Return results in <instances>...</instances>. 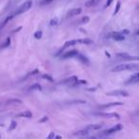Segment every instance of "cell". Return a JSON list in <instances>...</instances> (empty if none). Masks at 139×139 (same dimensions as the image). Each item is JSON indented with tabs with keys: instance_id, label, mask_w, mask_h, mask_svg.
Returning <instances> with one entry per match:
<instances>
[{
	"instance_id": "cell-9",
	"label": "cell",
	"mask_w": 139,
	"mask_h": 139,
	"mask_svg": "<svg viewBox=\"0 0 139 139\" xmlns=\"http://www.w3.org/2000/svg\"><path fill=\"white\" fill-rule=\"evenodd\" d=\"M139 82V73H136L132 75V77L126 82V84H137Z\"/></svg>"
},
{
	"instance_id": "cell-24",
	"label": "cell",
	"mask_w": 139,
	"mask_h": 139,
	"mask_svg": "<svg viewBox=\"0 0 139 139\" xmlns=\"http://www.w3.org/2000/svg\"><path fill=\"white\" fill-rule=\"evenodd\" d=\"M16 122L15 121H12V124H11V126H10V128H9V131H12L13 129H15L16 128Z\"/></svg>"
},
{
	"instance_id": "cell-18",
	"label": "cell",
	"mask_w": 139,
	"mask_h": 139,
	"mask_svg": "<svg viewBox=\"0 0 139 139\" xmlns=\"http://www.w3.org/2000/svg\"><path fill=\"white\" fill-rule=\"evenodd\" d=\"M76 57H77V58H78V59H79V60H80V61H82L83 63H89V61H88V59H87V58L85 57L84 55H81V54H78Z\"/></svg>"
},
{
	"instance_id": "cell-29",
	"label": "cell",
	"mask_w": 139,
	"mask_h": 139,
	"mask_svg": "<svg viewBox=\"0 0 139 139\" xmlns=\"http://www.w3.org/2000/svg\"><path fill=\"white\" fill-rule=\"evenodd\" d=\"M10 43H11V39H10V38H8V39H7V42L4 44V46H3V47H4V48H5V47H8V46L10 45Z\"/></svg>"
},
{
	"instance_id": "cell-30",
	"label": "cell",
	"mask_w": 139,
	"mask_h": 139,
	"mask_svg": "<svg viewBox=\"0 0 139 139\" xmlns=\"http://www.w3.org/2000/svg\"><path fill=\"white\" fill-rule=\"evenodd\" d=\"M111 2H112V0H108V1H107V3H106V5H105V8L110 6V5L111 4Z\"/></svg>"
},
{
	"instance_id": "cell-19",
	"label": "cell",
	"mask_w": 139,
	"mask_h": 139,
	"mask_svg": "<svg viewBox=\"0 0 139 139\" xmlns=\"http://www.w3.org/2000/svg\"><path fill=\"white\" fill-rule=\"evenodd\" d=\"M95 1L96 0H88V1L85 2V6L87 7V8H91V7L93 6V4L95 3Z\"/></svg>"
},
{
	"instance_id": "cell-26",
	"label": "cell",
	"mask_w": 139,
	"mask_h": 139,
	"mask_svg": "<svg viewBox=\"0 0 139 139\" xmlns=\"http://www.w3.org/2000/svg\"><path fill=\"white\" fill-rule=\"evenodd\" d=\"M42 77H43L44 79H48L49 81H52V82L54 81V79L52 78V77H51L50 75H48V74H44V75H42Z\"/></svg>"
},
{
	"instance_id": "cell-21",
	"label": "cell",
	"mask_w": 139,
	"mask_h": 139,
	"mask_svg": "<svg viewBox=\"0 0 139 139\" xmlns=\"http://www.w3.org/2000/svg\"><path fill=\"white\" fill-rule=\"evenodd\" d=\"M120 6H121V2L120 1H118L117 2V5H116V8H115V10H114V12H113V14H116L117 12H119V10H120Z\"/></svg>"
},
{
	"instance_id": "cell-22",
	"label": "cell",
	"mask_w": 139,
	"mask_h": 139,
	"mask_svg": "<svg viewBox=\"0 0 139 139\" xmlns=\"http://www.w3.org/2000/svg\"><path fill=\"white\" fill-rule=\"evenodd\" d=\"M54 0H42L41 1V3H40V5L41 6H45V5H48L50 3H52Z\"/></svg>"
},
{
	"instance_id": "cell-7",
	"label": "cell",
	"mask_w": 139,
	"mask_h": 139,
	"mask_svg": "<svg viewBox=\"0 0 139 139\" xmlns=\"http://www.w3.org/2000/svg\"><path fill=\"white\" fill-rule=\"evenodd\" d=\"M79 53L77 51H75V50H73V51H68L66 53H64L63 55H62V58H64V59H67V58H72V57H76L77 55H78Z\"/></svg>"
},
{
	"instance_id": "cell-2",
	"label": "cell",
	"mask_w": 139,
	"mask_h": 139,
	"mask_svg": "<svg viewBox=\"0 0 139 139\" xmlns=\"http://www.w3.org/2000/svg\"><path fill=\"white\" fill-rule=\"evenodd\" d=\"M31 7H32V1H31V0H28V1H26L25 3H23V4L18 8V10L15 11L12 14H13L14 16L19 15V14H21V13H23V12L29 11Z\"/></svg>"
},
{
	"instance_id": "cell-17",
	"label": "cell",
	"mask_w": 139,
	"mask_h": 139,
	"mask_svg": "<svg viewBox=\"0 0 139 139\" xmlns=\"http://www.w3.org/2000/svg\"><path fill=\"white\" fill-rule=\"evenodd\" d=\"M89 133V131H87V130H82V131H78V132H76V133H74L73 134L74 135H87Z\"/></svg>"
},
{
	"instance_id": "cell-1",
	"label": "cell",
	"mask_w": 139,
	"mask_h": 139,
	"mask_svg": "<svg viewBox=\"0 0 139 139\" xmlns=\"http://www.w3.org/2000/svg\"><path fill=\"white\" fill-rule=\"evenodd\" d=\"M138 64L136 63H132V64H120L115 66L111 71L113 73H118V72H122V71H132V70H136L138 69Z\"/></svg>"
},
{
	"instance_id": "cell-28",
	"label": "cell",
	"mask_w": 139,
	"mask_h": 139,
	"mask_svg": "<svg viewBox=\"0 0 139 139\" xmlns=\"http://www.w3.org/2000/svg\"><path fill=\"white\" fill-rule=\"evenodd\" d=\"M55 133H50V134L48 135V137H47V139H54V138H55Z\"/></svg>"
},
{
	"instance_id": "cell-12",
	"label": "cell",
	"mask_w": 139,
	"mask_h": 139,
	"mask_svg": "<svg viewBox=\"0 0 139 139\" xmlns=\"http://www.w3.org/2000/svg\"><path fill=\"white\" fill-rule=\"evenodd\" d=\"M123 105L122 102H113V103H110V104H105V105H101L99 106L100 109H107V108H110V107H113V106H121Z\"/></svg>"
},
{
	"instance_id": "cell-31",
	"label": "cell",
	"mask_w": 139,
	"mask_h": 139,
	"mask_svg": "<svg viewBox=\"0 0 139 139\" xmlns=\"http://www.w3.org/2000/svg\"><path fill=\"white\" fill-rule=\"evenodd\" d=\"M47 120H48V117H47V116H45V117L42 118L41 120H39V122H40V123H43V122H45V121H47Z\"/></svg>"
},
{
	"instance_id": "cell-3",
	"label": "cell",
	"mask_w": 139,
	"mask_h": 139,
	"mask_svg": "<svg viewBox=\"0 0 139 139\" xmlns=\"http://www.w3.org/2000/svg\"><path fill=\"white\" fill-rule=\"evenodd\" d=\"M108 36L113 40H116V41H123L126 39V37L124 34H122L119 31H112V32H110L108 34Z\"/></svg>"
},
{
	"instance_id": "cell-16",
	"label": "cell",
	"mask_w": 139,
	"mask_h": 139,
	"mask_svg": "<svg viewBox=\"0 0 139 139\" xmlns=\"http://www.w3.org/2000/svg\"><path fill=\"white\" fill-rule=\"evenodd\" d=\"M76 44H77V41H76V40H71V41H67V42L65 43V45H64L63 49L68 48V47H71V46H74V45H76Z\"/></svg>"
},
{
	"instance_id": "cell-13",
	"label": "cell",
	"mask_w": 139,
	"mask_h": 139,
	"mask_svg": "<svg viewBox=\"0 0 139 139\" xmlns=\"http://www.w3.org/2000/svg\"><path fill=\"white\" fill-rule=\"evenodd\" d=\"M77 41V44H84V45H90V44H92L93 41L91 40V39H88V38H84V39H78L76 40Z\"/></svg>"
},
{
	"instance_id": "cell-5",
	"label": "cell",
	"mask_w": 139,
	"mask_h": 139,
	"mask_svg": "<svg viewBox=\"0 0 139 139\" xmlns=\"http://www.w3.org/2000/svg\"><path fill=\"white\" fill-rule=\"evenodd\" d=\"M116 56L124 59V60H139L138 56H131L127 53H119V54L116 55Z\"/></svg>"
},
{
	"instance_id": "cell-32",
	"label": "cell",
	"mask_w": 139,
	"mask_h": 139,
	"mask_svg": "<svg viewBox=\"0 0 139 139\" xmlns=\"http://www.w3.org/2000/svg\"><path fill=\"white\" fill-rule=\"evenodd\" d=\"M54 139H61V136L60 135H57V136H55V138Z\"/></svg>"
},
{
	"instance_id": "cell-4",
	"label": "cell",
	"mask_w": 139,
	"mask_h": 139,
	"mask_svg": "<svg viewBox=\"0 0 139 139\" xmlns=\"http://www.w3.org/2000/svg\"><path fill=\"white\" fill-rule=\"evenodd\" d=\"M109 96H123L127 97L129 96V93L126 91H122V90H114V91H109L106 93Z\"/></svg>"
},
{
	"instance_id": "cell-15",
	"label": "cell",
	"mask_w": 139,
	"mask_h": 139,
	"mask_svg": "<svg viewBox=\"0 0 139 139\" xmlns=\"http://www.w3.org/2000/svg\"><path fill=\"white\" fill-rule=\"evenodd\" d=\"M19 117H26V118H30L32 116V113L30 112V111H25L23 112H20L18 114Z\"/></svg>"
},
{
	"instance_id": "cell-27",
	"label": "cell",
	"mask_w": 139,
	"mask_h": 139,
	"mask_svg": "<svg viewBox=\"0 0 139 139\" xmlns=\"http://www.w3.org/2000/svg\"><path fill=\"white\" fill-rule=\"evenodd\" d=\"M89 21H90V18H89L88 16H85V17H83L82 20H81V23H88Z\"/></svg>"
},
{
	"instance_id": "cell-25",
	"label": "cell",
	"mask_w": 139,
	"mask_h": 139,
	"mask_svg": "<svg viewBox=\"0 0 139 139\" xmlns=\"http://www.w3.org/2000/svg\"><path fill=\"white\" fill-rule=\"evenodd\" d=\"M58 24V19L57 18H54L51 20V22H50V25L51 26H55V25Z\"/></svg>"
},
{
	"instance_id": "cell-23",
	"label": "cell",
	"mask_w": 139,
	"mask_h": 139,
	"mask_svg": "<svg viewBox=\"0 0 139 139\" xmlns=\"http://www.w3.org/2000/svg\"><path fill=\"white\" fill-rule=\"evenodd\" d=\"M41 36H42V31H41V30H37L36 32L34 33V37H35L36 39H40Z\"/></svg>"
},
{
	"instance_id": "cell-11",
	"label": "cell",
	"mask_w": 139,
	"mask_h": 139,
	"mask_svg": "<svg viewBox=\"0 0 139 139\" xmlns=\"http://www.w3.org/2000/svg\"><path fill=\"white\" fill-rule=\"evenodd\" d=\"M103 125L101 124H92V125H89L85 128V130L87 131H97V130H100L102 129Z\"/></svg>"
},
{
	"instance_id": "cell-6",
	"label": "cell",
	"mask_w": 139,
	"mask_h": 139,
	"mask_svg": "<svg viewBox=\"0 0 139 139\" xmlns=\"http://www.w3.org/2000/svg\"><path fill=\"white\" fill-rule=\"evenodd\" d=\"M123 129V126L121 125V124H117V125H115L113 127H111V129L109 130H106L105 132H103V134L104 135H107V134H111V133H116V132H119Z\"/></svg>"
},
{
	"instance_id": "cell-10",
	"label": "cell",
	"mask_w": 139,
	"mask_h": 139,
	"mask_svg": "<svg viewBox=\"0 0 139 139\" xmlns=\"http://www.w3.org/2000/svg\"><path fill=\"white\" fill-rule=\"evenodd\" d=\"M82 12V10L80 9V8H75V9H72V10H70L69 12H67V15L70 17V16H75V15H78L80 14Z\"/></svg>"
},
{
	"instance_id": "cell-14",
	"label": "cell",
	"mask_w": 139,
	"mask_h": 139,
	"mask_svg": "<svg viewBox=\"0 0 139 139\" xmlns=\"http://www.w3.org/2000/svg\"><path fill=\"white\" fill-rule=\"evenodd\" d=\"M77 77L76 76H72V77H70V78L66 79L64 82H65V84H76V82H77Z\"/></svg>"
},
{
	"instance_id": "cell-20",
	"label": "cell",
	"mask_w": 139,
	"mask_h": 139,
	"mask_svg": "<svg viewBox=\"0 0 139 139\" xmlns=\"http://www.w3.org/2000/svg\"><path fill=\"white\" fill-rule=\"evenodd\" d=\"M30 90H37V91H41V86L39 84H34L33 86H31L30 88Z\"/></svg>"
},
{
	"instance_id": "cell-8",
	"label": "cell",
	"mask_w": 139,
	"mask_h": 139,
	"mask_svg": "<svg viewBox=\"0 0 139 139\" xmlns=\"http://www.w3.org/2000/svg\"><path fill=\"white\" fill-rule=\"evenodd\" d=\"M97 116H102V117H106V118H111V117H116L119 118V115L117 114L116 112H96L94 113Z\"/></svg>"
}]
</instances>
